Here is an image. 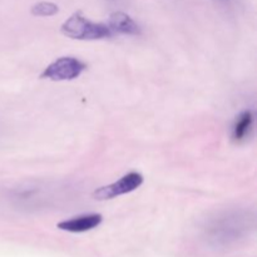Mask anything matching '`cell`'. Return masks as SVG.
I'll return each mask as SVG.
<instances>
[{
    "label": "cell",
    "mask_w": 257,
    "mask_h": 257,
    "mask_svg": "<svg viewBox=\"0 0 257 257\" xmlns=\"http://www.w3.org/2000/svg\"><path fill=\"white\" fill-rule=\"evenodd\" d=\"M253 230V217L245 210H228L217 213L205 223L202 235L213 247H228L247 237Z\"/></svg>",
    "instance_id": "6da1fadb"
},
{
    "label": "cell",
    "mask_w": 257,
    "mask_h": 257,
    "mask_svg": "<svg viewBox=\"0 0 257 257\" xmlns=\"http://www.w3.org/2000/svg\"><path fill=\"white\" fill-rule=\"evenodd\" d=\"M62 33L72 39L78 40H98L113 35L107 24L92 22L83 17L80 12L74 13L63 23Z\"/></svg>",
    "instance_id": "7a4b0ae2"
},
{
    "label": "cell",
    "mask_w": 257,
    "mask_h": 257,
    "mask_svg": "<svg viewBox=\"0 0 257 257\" xmlns=\"http://www.w3.org/2000/svg\"><path fill=\"white\" fill-rule=\"evenodd\" d=\"M87 65L84 62L74 57H62L59 59L50 63L44 72L42 73V78L62 82V80H73L79 77Z\"/></svg>",
    "instance_id": "3957f363"
},
{
    "label": "cell",
    "mask_w": 257,
    "mask_h": 257,
    "mask_svg": "<svg viewBox=\"0 0 257 257\" xmlns=\"http://www.w3.org/2000/svg\"><path fill=\"white\" fill-rule=\"evenodd\" d=\"M143 183V176L138 172H130L120 177L115 182L110 185L103 186V187L97 188L93 193L95 200L105 201L112 200V198L118 197V196L127 195V193L133 192L137 188H140Z\"/></svg>",
    "instance_id": "277c9868"
},
{
    "label": "cell",
    "mask_w": 257,
    "mask_h": 257,
    "mask_svg": "<svg viewBox=\"0 0 257 257\" xmlns=\"http://www.w3.org/2000/svg\"><path fill=\"white\" fill-rule=\"evenodd\" d=\"M102 215L99 213H88V215H80L77 217H72L69 220L62 221L58 223V228L67 232L82 233L98 227L102 223Z\"/></svg>",
    "instance_id": "5b68a950"
},
{
    "label": "cell",
    "mask_w": 257,
    "mask_h": 257,
    "mask_svg": "<svg viewBox=\"0 0 257 257\" xmlns=\"http://www.w3.org/2000/svg\"><path fill=\"white\" fill-rule=\"evenodd\" d=\"M108 27L113 34L140 35L141 28L132 18L123 12H114L109 15Z\"/></svg>",
    "instance_id": "8992f818"
},
{
    "label": "cell",
    "mask_w": 257,
    "mask_h": 257,
    "mask_svg": "<svg viewBox=\"0 0 257 257\" xmlns=\"http://www.w3.org/2000/svg\"><path fill=\"white\" fill-rule=\"evenodd\" d=\"M253 123H255V115L252 110L247 109L241 112L236 117L235 122L231 130V137L236 143L245 142L251 136L253 131Z\"/></svg>",
    "instance_id": "52a82bcc"
},
{
    "label": "cell",
    "mask_w": 257,
    "mask_h": 257,
    "mask_svg": "<svg viewBox=\"0 0 257 257\" xmlns=\"http://www.w3.org/2000/svg\"><path fill=\"white\" fill-rule=\"evenodd\" d=\"M30 12L35 17H52V15H55L59 12V8L54 3L40 2L33 5Z\"/></svg>",
    "instance_id": "ba28073f"
},
{
    "label": "cell",
    "mask_w": 257,
    "mask_h": 257,
    "mask_svg": "<svg viewBox=\"0 0 257 257\" xmlns=\"http://www.w3.org/2000/svg\"><path fill=\"white\" fill-rule=\"evenodd\" d=\"M220 2H228V0H220Z\"/></svg>",
    "instance_id": "9c48e42d"
}]
</instances>
